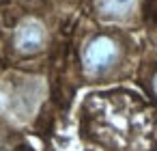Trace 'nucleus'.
Here are the masks:
<instances>
[{
	"label": "nucleus",
	"instance_id": "obj_1",
	"mask_svg": "<svg viewBox=\"0 0 157 151\" xmlns=\"http://www.w3.org/2000/svg\"><path fill=\"white\" fill-rule=\"evenodd\" d=\"M123 58V46L114 35L99 33L82 48V71L86 78H101L110 74Z\"/></svg>",
	"mask_w": 157,
	"mask_h": 151
},
{
	"label": "nucleus",
	"instance_id": "obj_2",
	"mask_svg": "<svg viewBox=\"0 0 157 151\" xmlns=\"http://www.w3.org/2000/svg\"><path fill=\"white\" fill-rule=\"evenodd\" d=\"M48 43V30L45 24L39 18H24L15 30H13V50L20 56H35L43 52Z\"/></svg>",
	"mask_w": 157,
	"mask_h": 151
},
{
	"label": "nucleus",
	"instance_id": "obj_3",
	"mask_svg": "<svg viewBox=\"0 0 157 151\" xmlns=\"http://www.w3.org/2000/svg\"><path fill=\"white\" fill-rule=\"evenodd\" d=\"M138 7V0H95V11L105 22H125Z\"/></svg>",
	"mask_w": 157,
	"mask_h": 151
},
{
	"label": "nucleus",
	"instance_id": "obj_4",
	"mask_svg": "<svg viewBox=\"0 0 157 151\" xmlns=\"http://www.w3.org/2000/svg\"><path fill=\"white\" fill-rule=\"evenodd\" d=\"M151 93H153V97L157 99V69H155L153 76H151Z\"/></svg>",
	"mask_w": 157,
	"mask_h": 151
}]
</instances>
